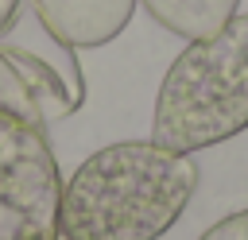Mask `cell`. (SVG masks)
I'll list each match as a JSON object with an SVG mask.
<instances>
[{"label": "cell", "mask_w": 248, "mask_h": 240, "mask_svg": "<svg viewBox=\"0 0 248 240\" xmlns=\"http://www.w3.org/2000/svg\"><path fill=\"white\" fill-rule=\"evenodd\" d=\"M198 163L155 139H120L93 151L62 186L58 236L159 240L190 205Z\"/></svg>", "instance_id": "cell-1"}, {"label": "cell", "mask_w": 248, "mask_h": 240, "mask_svg": "<svg viewBox=\"0 0 248 240\" xmlns=\"http://www.w3.org/2000/svg\"><path fill=\"white\" fill-rule=\"evenodd\" d=\"M248 128V12L213 35L190 39L163 74L151 139L170 151H202Z\"/></svg>", "instance_id": "cell-2"}, {"label": "cell", "mask_w": 248, "mask_h": 240, "mask_svg": "<svg viewBox=\"0 0 248 240\" xmlns=\"http://www.w3.org/2000/svg\"><path fill=\"white\" fill-rule=\"evenodd\" d=\"M62 174L46 128L0 108V240H58Z\"/></svg>", "instance_id": "cell-3"}, {"label": "cell", "mask_w": 248, "mask_h": 240, "mask_svg": "<svg viewBox=\"0 0 248 240\" xmlns=\"http://www.w3.org/2000/svg\"><path fill=\"white\" fill-rule=\"evenodd\" d=\"M136 4L140 0H35V19L54 43L89 50L112 43L132 23Z\"/></svg>", "instance_id": "cell-4"}, {"label": "cell", "mask_w": 248, "mask_h": 240, "mask_svg": "<svg viewBox=\"0 0 248 240\" xmlns=\"http://www.w3.org/2000/svg\"><path fill=\"white\" fill-rule=\"evenodd\" d=\"M140 4L151 12V19L159 27H167L170 35H178L186 43L213 35L240 8V0H140Z\"/></svg>", "instance_id": "cell-5"}, {"label": "cell", "mask_w": 248, "mask_h": 240, "mask_svg": "<svg viewBox=\"0 0 248 240\" xmlns=\"http://www.w3.org/2000/svg\"><path fill=\"white\" fill-rule=\"evenodd\" d=\"M0 108H12V112H19V116L43 124V120H39V108H35V101H31V93H27L23 77H19V70H16L12 58L4 54V46H0ZM43 128H46V124H43Z\"/></svg>", "instance_id": "cell-6"}, {"label": "cell", "mask_w": 248, "mask_h": 240, "mask_svg": "<svg viewBox=\"0 0 248 240\" xmlns=\"http://www.w3.org/2000/svg\"><path fill=\"white\" fill-rule=\"evenodd\" d=\"M198 240H248V209L221 217V221H217V225H209Z\"/></svg>", "instance_id": "cell-7"}, {"label": "cell", "mask_w": 248, "mask_h": 240, "mask_svg": "<svg viewBox=\"0 0 248 240\" xmlns=\"http://www.w3.org/2000/svg\"><path fill=\"white\" fill-rule=\"evenodd\" d=\"M19 4L23 0H0V35H8L19 19Z\"/></svg>", "instance_id": "cell-8"}, {"label": "cell", "mask_w": 248, "mask_h": 240, "mask_svg": "<svg viewBox=\"0 0 248 240\" xmlns=\"http://www.w3.org/2000/svg\"><path fill=\"white\" fill-rule=\"evenodd\" d=\"M58 240H66V236H58Z\"/></svg>", "instance_id": "cell-9"}]
</instances>
